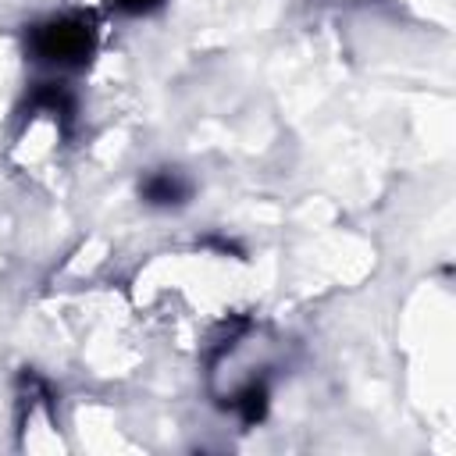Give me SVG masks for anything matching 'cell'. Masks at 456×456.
<instances>
[{
    "label": "cell",
    "instance_id": "6da1fadb",
    "mask_svg": "<svg viewBox=\"0 0 456 456\" xmlns=\"http://www.w3.org/2000/svg\"><path fill=\"white\" fill-rule=\"evenodd\" d=\"M96 46V25L86 14H61L28 32V50L36 61L53 68H78Z\"/></svg>",
    "mask_w": 456,
    "mask_h": 456
},
{
    "label": "cell",
    "instance_id": "7a4b0ae2",
    "mask_svg": "<svg viewBox=\"0 0 456 456\" xmlns=\"http://www.w3.org/2000/svg\"><path fill=\"white\" fill-rule=\"evenodd\" d=\"M142 196L153 207H175V203H182L189 196V185H185V178L178 171H153L142 182Z\"/></svg>",
    "mask_w": 456,
    "mask_h": 456
},
{
    "label": "cell",
    "instance_id": "3957f363",
    "mask_svg": "<svg viewBox=\"0 0 456 456\" xmlns=\"http://www.w3.org/2000/svg\"><path fill=\"white\" fill-rule=\"evenodd\" d=\"M164 0H110V7L114 11H121V14H150L153 7H160Z\"/></svg>",
    "mask_w": 456,
    "mask_h": 456
}]
</instances>
